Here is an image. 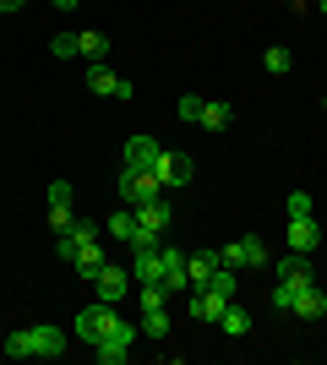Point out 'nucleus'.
<instances>
[{
	"label": "nucleus",
	"mask_w": 327,
	"mask_h": 365,
	"mask_svg": "<svg viewBox=\"0 0 327 365\" xmlns=\"http://www.w3.org/2000/svg\"><path fill=\"white\" fill-rule=\"evenodd\" d=\"M49 49H55L61 61H77V33H55V38H49Z\"/></svg>",
	"instance_id": "27"
},
{
	"label": "nucleus",
	"mask_w": 327,
	"mask_h": 365,
	"mask_svg": "<svg viewBox=\"0 0 327 365\" xmlns=\"http://www.w3.org/2000/svg\"><path fill=\"white\" fill-rule=\"evenodd\" d=\"M229 120H234V109H229V104H218V98H207L202 115H197V125H202V131H224Z\"/></svg>",
	"instance_id": "19"
},
{
	"label": "nucleus",
	"mask_w": 327,
	"mask_h": 365,
	"mask_svg": "<svg viewBox=\"0 0 327 365\" xmlns=\"http://www.w3.org/2000/svg\"><path fill=\"white\" fill-rule=\"evenodd\" d=\"M262 66H267V71H273V76H289V71H295V55H289V49H284V44H273V49H267V55H262Z\"/></svg>",
	"instance_id": "23"
},
{
	"label": "nucleus",
	"mask_w": 327,
	"mask_h": 365,
	"mask_svg": "<svg viewBox=\"0 0 327 365\" xmlns=\"http://www.w3.org/2000/svg\"><path fill=\"white\" fill-rule=\"evenodd\" d=\"M131 284H164V245H131Z\"/></svg>",
	"instance_id": "5"
},
{
	"label": "nucleus",
	"mask_w": 327,
	"mask_h": 365,
	"mask_svg": "<svg viewBox=\"0 0 327 365\" xmlns=\"http://www.w3.org/2000/svg\"><path fill=\"white\" fill-rule=\"evenodd\" d=\"M191 289V273H186V251L164 245V294H186Z\"/></svg>",
	"instance_id": "10"
},
{
	"label": "nucleus",
	"mask_w": 327,
	"mask_h": 365,
	"mask_svg": "<svg viewBox=\"0 0 327 365\" xmlns=\"http://www.w3.org/2000/svg\"><path fill=\"white\" fill-rule=\"evenodd\" d=\"M131 344H137V327H131V333H115V338H104V344H93V354L104 365H120L125 354H131Z\"/></svg>",
	"instance_id": "14"
},
{
	"label": "nucleus",
	"mask_w": 327,
	"mask_h": 365,
	"mask_svg": "<svg viewBox=\"0 0 327 365\" xmlns=\"http://www.w3.org/2000/svg\"><path fill=\"white\" fill-rule=\"evenodd\" d=\"M88 93H98V98H131V82H125V76H115L109 71V66H93V71H88Z\"/></svg>",
	"instance_id": "9"
},
{
	"label": "nucleus",
	"mask_w": 327,
	"mask_h": 365,
	"mask_svg": "<svg viewBox=\"0 0 327 365\" xmlns=\"http://www.w3.org/2000/svg\"><path fill=\"white\" fill-rule=\"evenodd\" d=\"M316 6H322V16H327V0H316Z\"/></svg>",
	"instance_id": "34"
},
{
	"label": "nucleus",
	"mask_w": 327,
	"mask_h": 365,
	"mask_svg": "<svg viewBox=\"0 0 327 365\" xmlns=\"http://www.w3.org/2000/svg\"><path fill=\"white\" fill-rule=\"evenodd\" d=\"M175 115H180V120H191V125H197V115H202V98H191V93H186V98L175 104Z\"/></svg>",
	"instance_id": "29"
},
{
	"label": "nucleus",
	"mask_w": 327,
	"mask_h": 365,
	"mask_svg": "<svg viewBox=\"0 0 327 365\" xmlns=\"http://www.w3.org/2000/svg\"><path fill=\"white\" fill-rule=\"evenodd\" d=\"M316 245H322V224H316L311 213H306V218H289V251H295V257H311Z\"/></svg>",
	"instance_id": "8"
},
{
	"label": "nucleus",
	"mask_w": 327,
	"mask_h": 365,
	"mask_svg": "<svg viewBox=\"0 0 327 365\" xmlns=\"http://www.w3.org/2000/svg\"><path fill=\"white\" fill-rule=\"evenodd\" d=\"M300 267H306V257H295V251H289V257H279V262H273V273H279V278H295Z\"/></svg>",
	"instance_id": "28"
},
{
	"label": "nucleus",
	"mask_w": 327,
	"mask_h": 365,
	"mask_svg": "<svg viewBox=\"0 0 327 365\" xmlns=\"http://www.w3.org/2000/svg\"><path fill=\"white\" fill-rule=\"evenodd\" d=\"M191 175H197L191 153H164V158H158V180L164 185H191Z\"/></svg>",
	"instance_id": "11"
},
{
	"label": "nucleus",
	"mask_w": 327,
	"mask_h": 365,
	"mask_svg": "<svg viewBox=\"0 0 327 365\" xmlns=\"http://www.w3.org/2000/svg\"><path fill=\"white\" fill-rule=\"evenodd\" d=\"M0 349H6V333H0Z\"/></svg>",
	"instance_id": "35"
},
{
	"label": "nucleus",
	"mask_w": 327,
	"mask_h": 365,
	"mask_svg": "<svg viewBox=\"0 0 327 365\" xmlns=\"http://www.w3.org/2000/svg\"><path fill=\"white\" fill-rule=\"evenodd\" d=\"M213 267H218V251H197V257H186L191 289H207V278H213Z\"/></svg>",
	"instance_id": "17"
},
{
	"label": "nucleus",
	"mask_w": 327,
	"mask_h": 365,
	"mask_svg": "<svg viewBox=\"0 0 327 365\" xmlns=\"http://www.w3.org/2000/svg\"><path fill=\"white\" fill-rule=\"evenodd\" d=\"M28 338H33V354H38V360H55V354H66V333L61 327H28Z\"/></svg>",
	"instance_id": "12"
},
{
	"label": "nucleus",
	"mask_w": 327,
	"mask_h": 365,
	"mask_svg": "<svg viewBox=\"0 0 327 365\" xmlns=\"http://www.w3.org/2000/svg\"><path fill=\"white\" fill-rule=\"evenodd\" d=\"M77 55H82V61H93V66H104V55H109V38H104L98 28L77 33Z\"/></svg>",
	"instance_id": "18"
},
{
	"label": "nucleus",
	"mask_w": 327,
	"mask_h": 365,
	"mask_svg": "<svg viewBox=\"0 0 327 365\" xmlns=\"http://www.w3.org/2000/svg\"><path fill=\"white\" fill-rule=\"evenodd\" d=\"M207 289H213V294H224V300H234V289H240V273L218 262V267H213V278H207Z\"/></svg>",
	"instance_id": "21"
},
{
	"label": "nucleus",
	"mask_w": 327,
	"mask_h": 365,
	"mask_svg": "<svg viewBox=\"0 0 327 365\" xmlns=\"http://www.w3.org/2000/svg\"><path fill=\"white\" fill-rule=\"evenodd\" d=\"M158 197H164V180H158V175L120 164V202L125 207H142V202H158Z\"/></svg>",
	"instance_id": "2"
},
{
	"label": "nucleus",
	"mask_w": 327,
	"mask_h": 365,
	"mask_svg": "<svg viewBox=\"0 0 327 365\" xmlns=\"http://www.w3.org/2000/svg\"><path fill=\"white\" fill-rule=\"evenodd\" d=\"M49 202H71V180H55V185H49Z\"/></svg>",
	"instance_id": "31"
},
{
	"label": "nucleus",
	"mask_w": 327,
	"mask_h": 365,
	"mask_svg": "<svg viewBox=\"0 0 327 365\" xmlns=\"http://www.w3.org/2000/svg\"><path fill=\"white\" fill-rule=\"evenodd\" d=\"M218 327L229 338H246L251 333V311H240V305H224V317H218Z\"/></svg>",
	"instance_id": "20"
},
{
	"label": "nucleus",
	"mask_w": 327,
	"mask_h": 365,
	"mask_svg": "<svg viewBox=\"0 0 327 365\" xmlns=\"http://www.w3.org/2000/svg\"><path fill=\"white\" fill-rule=\"evenodd\" d=\"M322 289H327V278H322Z\"/></svg>",
	"instance_id": "36"
},
{
	"label": "nucleus",
	"mask_w": 327,
	"mask_h": 365,
	"mask_svg": "<svg viewBox=\"0 0 327 365\" xmlns=\"http://www.w3.org/2000/svg\"><path fill=\"white\" fill-rule=\"evenodd\" d=\"M115 333H131V327L120 322V311H115L109 300L88 305V311L77 317V338H82V344H104V338H115Z\"/></svg>",
	"instance_id": "1"
},
{
	"label": "nucleus",
	"mask_w": 327,
	"mask_h": 365,
	"mask_svg": "<svg viewBox=\"0 0 327 365\" xmlns=\"http://www.w3.org/2000/svg\"><path fill=\"white\" fill-rule=\"evenodd\" d=\"M137 213V235H153V240H164V229H170V202L158 197V202H142V207H131Z\"/></svg>",
	"instance_id": "7"
},
{
	"label": "nucleus",
	"mask_w": 327,
	"mask_h": 365,
	"mask_svg": "<svg viewBox=\"0 0 327 365\" xmlns=\"http://www.w3.org/2000/svg\"><path fill=\"white\" fill-rule=\"evenodd\" d=\"M322 109H327V98H322Z\"/></svg>",
	"instance_id": "37"
},
{
	"label": "nucleus",
	"mask_w": 327,
	"mask_h": 365,
	"mask_svg": "<svg viewBox=\"0 0 327 365\" xmlns=\"http://www.w3.org/2000/svg\"><path fill=\"white\" fill-rule=\"evenodd\" d=\"M142 333L147 338H170V311L158 305V311H142Z\"/></svg>",
	"instance_id": "24"
},
{
	"label": "nucleus",
	"mask_w": 327,
	"mask_h": 365,
	"mask_svg": "<svg viewBox=\"0 0 327 365\" xmlns=\"http://www.w3.org/2000/svg\"><path fill=\"white\" fill-rule=\"evenodd\" d=\"M311 213V191H289V218H306Z\"/></svg>",
	"instance_id": "30"
},
{
	"label": "nucleus",
	"mask_w": 327,
	"mask_h": 365,
	"mask_svg": "<svg viewBox=\"0 0 327 365\" xmlns=\"http://www.w3.org/2000/svg\"><path fill=\"white\" fill-rule=\"evenodd\" d=\"M77 278H88V284H93L98 273H104V251H98V240H88V245H77Z\"/></svg>",
	"instance_id": "15"
},
{
	"label": "nucleus",
	"mask_w": 327,
	"mask_h": 365,
	"mask_svg": "<svg viewBox=\"0 0 327 365\" xmlns=\"http://www.w3.org/2000/svg\"><path fill=\"white\" fill-rule=\"evenodd\" d=\"M6 354H11V360H33V338L28 333H6Z\"/></svg>",
	"instance_id": "26"
},
{
	"label": "nucleus",
	"mask_w": 327,
	"mask_h": 365,
	"mask_svg": "<svg viewBox=\"0 0 327 365\" xmlns=\"http://www.w3.org/2000/svg\"><path fill=\"white\" fill-rule=\"evenodd\" d=\"M224 305H229L224 294H213V289H197V294H191V317H197V322H218V317H224Z\"/></svg>",
	"instance_id": "16"
},
{
	"label": "nucleus",
	"mask_w": 327,
	"mask_h": 365,
	"mask_svg": "<svg viewBox=\"0 0 327 365\" xmlns=\"http://www.w3.org/2000/svg\"><path fill=\"white\" fill-rule=\"evenodd\" d=\"M125 169H147V175H158V158H164V148H158L147 131H137V137H125Z\"/></svg>",
	"instance_id": "4"
},
{
	"label": "nucleus",
	"mask_w": 327,
	"mask_h": 365,
	"mask_svg": "<svg viewBox=\"0 0 327 365\" xmlns=\"http://www.w3.org/2000/svg\"><path fill=\"white\" fill-rule=\"evenodd\" d=\"M71 224H77V213H71V202H49V229H55V235H66Z\"/></svg>",
	"instance_id": "25"
},
{
	"label": "nucleus",
	"mask_w": 327,
	"mask_h": 365,
	"mask_svg": "<svg viewBox=\"0 0 327 365\" xmlns=\"http://www.w3.org/2000/svg\"><path fill=\"white\" fill-rule=\"evenodd\" d=\"M55 6H77V0H55Z\"/></svg>",
	"instance_id": "33"
},
{
	"label": "nucleus",
	"mask_w": 327,
	"mask_h": 365,
	"mask_svg": "<svg viewBox=\"0 0 327 365\" xmlns=\"http://www.w3.org/2000/svg\"><path fill=\"white\" fill-rule=\"evenodd\" d=\"M109 235H115V240H125V245H131V240H137V213H131V207H120V213H115V218H109Z\"/></svg>",
	"instance_id": "22"
},
{
	"label": "nucleus",
	"mask_w": 327,
	"mask_h": 365,
	"mask_svg": "<svg viewBox=\"0 0 327 365\" xmlns=\"http://www.w3.org/2000/svg\"><path fill=\"white\" fill-rule=\"evenodd\" d=\"M22 6H28V0H0V16H6V11H22Z\"/></svg>",
	"instance_id": "32"
},
{
	"label": "nucleus",
	"mask_w": 327,
	"mask_h": 365,
	"mask_svg": "<svg viewBox=\"0 0 327 365\" xmlns=\"http://www.w3.org/2000/svg\"><path fill=\"white\" fill-rule=\"evenodd\" d=\"M218 262H224V267H234V273H246V267H267V245L256 240V235H246V240H229L224 245V251H218Z\"/></svg>",
	"instance_id": "3"
},
{
	"label": "nucleus",
	"mask_w": 327,
	"mask_h": 365,
	"mask_svg": "<svg viewBox=\"0 0 327 365\" xmlns=\"http://www.w3.org/2000/svg\"><path fill=\"white\" fill-rule=\"evenodd\" d=\"M93 289H98V300L120 305L125 294H131V267H120V262H104V273L93 278Z\"/></svg>",
	"instance_id": "6"
},
{
	"label": "nucleus",
	"mask_w": 327,
	"mask_h": 365,
	"mask_svg": "<svg viewBox=\"0 0 327 365\" xmlns=\"http://www.w3.org/2000/svg\"><path fill=\"white\" fill-rule=\"evenodd\" d=\"M289 311H295L300 322H316V317H327V289H322V284H311V289H300Z\"/></svg>",
	"instance_id": "13"
}]
</instances>
